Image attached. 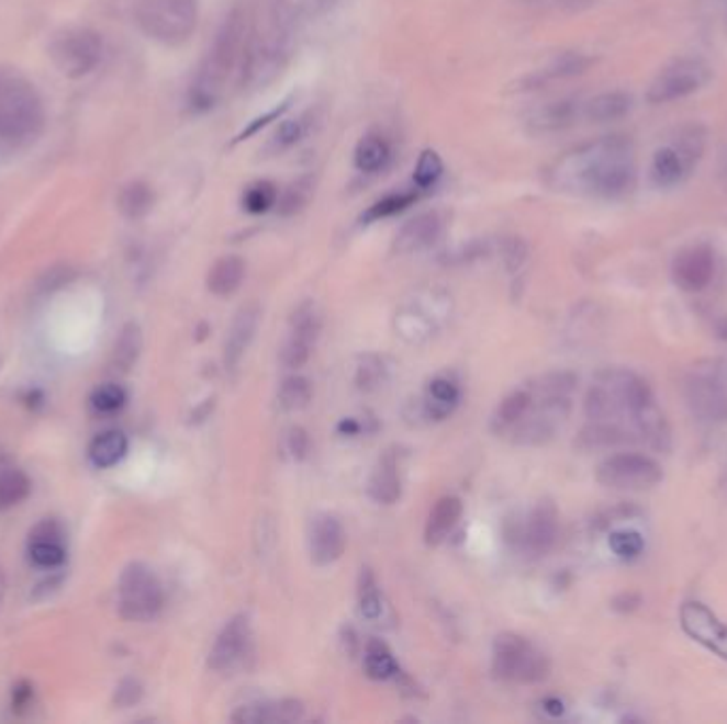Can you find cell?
I'll return each instance as SVG.
<instances>
[{
  "mask_svg": "<svg viewBox=\"0 0 727 724\" xmlns=\"http://www.w3.org/2000/svg\"><path fill=\"white\" fill-rule=\"evenodd\" d=\"M245 279V262L238 256H226L213 263L206 285L209 292L215 296H231Z\"/></svg>",
  "mask_w": 727,
  "mask_h": 724,
  "instance_id": "4316f807",
  "label": "cell"
},
{
  "mask_svg": "<svg viewBox=\"0 0 727 724\" xmlns=\"http://www.w3.org/2000/svg\"><path fill=\"white\" fill-rule=\"evenodd\" d=\"M443 170L445 168H443L440 156L436 151H432V149H426L420 156V160H417L413 179H415V183H417L420 190H428L432 185H436V181L443 177Z\"/></svg>",
  "mask_w": 727,
  "mask_h": 724,
  "instance_id": "ee69618b",
  "label": "cell"
},
{
  "mask_svg": "<svg viewBox=\"0 0 727 724\" xmlns=\"http://www.w3.org/2000/svg\"><path fill=\"white\" fill-rule=\"evenodd\" d=\"M311 196H313V181L309 177L298 179L283 192V196L279 200L281 215H297L309 204Z\"/></svg>",
  "mask_w": 727,
  "mask_h": 724,
  "instance_id": "7bdbcfd3",
  "label": "cell"
},
{
  "mask_svg": "<svg viewBox=\"0 0 727 724\" xmlns=\"http://www.w3.org/2000/svg\"><path fill=\"white\" fill-rule=\"evenodd\" d=\"M634 106V100L629 97L628 92H622V90H613V92H602L597 94L594 99L583 102V117L588 122H594V124H606V122H617V120H624L631 111Z\"/></svg>",
  "mask_w": 727,
  "mask_h": 724,
  "instance_id": "cb8c5ba5",
  "label": "cell"
},
{
  "mask_svg": "<svg viewBox=\"0 0 727 724\" xmlns=\"http://www.w3.org/2000/svg\"><path fill=\"white\" fill-rule=\"evenodd\" d=\"M347 535L334 517H320L311 531V559L317 565H331L345 553Z\"/></svg>",
  "mask_w": 727,
  "mask_h": 724,
  "instance_id": "d6986e66",
  "label": "cell"
},
{
  "mask_svg": "<svg viewBox=\"0 0 727 724\" xmlns=\"http://www.w3.org/2000/svg\"><path fill=\"white\" fill-rule=\"evenodd\" d=\"M154 192L147 183L133 181L120 190L118 196V208L126 219H141L145 217L154 206Z\"/></svg>",
  "mask_w": 727,
  "mask_h": 724,
  "instance_id": "d6a6232c",
  "label": "cell"
},
{
  "mask_svg": "<svg viewBox=\"0 0 727 724\" xmlns=\"http://www.w3.org/2000/svg\"><path fill=\"white\" fill-rule=\"evenodd\" d=\"M136 20L154 41L181 45L197 31L199 0H138Z\"/></svg>",
  "mask_w": 727,
  "mask_h": 724,
  "instance_id": "8992f818",
  "label": "cell"
},
{
  "mask_svg": "<svg viewBox=\"0 0 727 724\" xmlns=\"http://www.w3.org/2000/svg\"><path fill=\"white\" fill-rule=\"evenodd\" d=\"M4 595V576H2V567H0V599Z\"/></svg>",
  "mask_w": 727,
  "mask_h": 724,
  "instance_id": "6f0895ef",
  "label": "cell"
},
{
  "mask_svg": "<svg viewBox=\"0 0 727 724\" xmlns=\"http://www.w3.org/2000/svg\"><path fill=\"white\" fill-rule=\"evenodd\" d=\"M249 31H251V20L247 9L236 4L222 22L220 31L215 33V38L209 52L204 54L197 77L190 86L188 104L194 113L211 111L224 97L231 77L236 75V81L241 79Z\"/></svg>",
  "mask_w": 727,
  "mask_h": 724,
  "instance_id": "3957f363",
  "label": "cell"
},
{
  "mask_svg": "<svg viewBox=\"0 0 727 724\" xmlns=\"http://www.w3.org/2000/svg\"><path fill=\"white\" fill-rule=\"evenodd\" d=\"M529 406H532V394L529 392H515L502 399L497 408V423L500 428H513L519 423L524 417H528Z\"/></svg>",
  "mask_w": 727,
  "mask_h": 724,
  "instance_id": "f35d334b",
  "label": "cell"
},
{
  "mask_svg": "<svg viewBox=\"0 0 727 724\" xmlns=\"http://www.w3.org/2000/svg\"><path fill=\"white\" fill-rule=\"evenodd\" d=\"M313 389L306 378L302 376H290L279 387V404L283 410H302L311 401Z\"/></svg>",
  "mask_w": 727,
  "mask_h": 724,
  "instance_id": "74e56055",
  "label": "cell"
},
{
  "mask_svg": "<svg viewBox=\"0 0 727 724\" xmlns=\"http://www.w3.org/2000/svg\"><path fill=\"white\" fill-rule=\"evenodd\" d=\"M462 517V501L458 497H443L436 501L426 525V542L430 546L440 544L458 525Z\"/></svg>",
  "mask_w": 727,
  "mask_h": 724,
  "instance_id": "484cf974",
  "label": "cell"
},
{
  "mask_svg": "<svg viewBox=\"0 0 727 724\" xmlns=\"http://www.w3.org/2000/svg\"><path fill=\"white\" fill-rule=\"evenodd\" d=\"M592 66V60L583 54H574V52H566L560 54L551 65L547 66L545 70H540L534 77V83H547V81H558V79H570L577 75H583L588 68Z\"/></svg>",
  "mask_w": 727,
  "mask_h": 724,
  "instance_id": "e575fe53",
  "label": "cell"
},
{
  "mask_svg": "<svg viewBox=\"0 0 727 724\" xmlns=\"http://www.w3.org/2000/svg\"><path fill=\"white\" fill-rule=\"evenodd\" d=\"M708 132L702 124H687L676 132L674 140L660 147L649 166V179L660 190H672L683 185L700 165L706 151Z\"/></svg>",
  "mask_w": 727,
  "mask_h": 724,
  "instance_id": "5b68a950",
  "label": "cell"
},
{
  "mask_svg": "<svg viewBox=\"0 0 727 724\" xmlns=\"http://www.w3.org/2000/svg\"><path fill=\"white\" fill-rule=\"evenodd\" d=\"M302 0H266L265 13L251 22L241 88H265L286 68L297 38Z\"/></svg>",
  "mask_w": 727,
  "mask_h": 724,
  "instance_id": "7a4b0ae2",
  "label": "cell"
},
{
  "mask_svg": "<svg viewBox=\"0 0 727 724\" xmlns=\"http://www.w3.org/2000/svg\"><path fill=\"white\" fill-rule=\"evenodd\" d=\"M75 276V272L68 268V265H58V268H52L41 281H38V290L43 294H52L60 287L68 285V281Z\"/></svg>",
  "mask_w": 727,
  "mask_h": 724,
  "instance_id": "681fc988",
  "label": "cell"
},
{
  "mask_svg": "<svg viewBox=\"0 0 727 724\" xmlns=\"http://www.w3.org/2000/svg\"><path fill=\"white\" fill-rule=\"evenodd\" d=\"M715 276V253L708 245H692L672 262V279L687 294L704 292Z\"/></svg>",
  "mask_w": 727,
  "mask_h": 724,
  "instance_id": "5bb4252c",
  "label": "cell"
},
{
  "mask_svg": "<svg viewBox=\"0 0 727 724\" xmlns=\"http://www.w3.org/2000/svg\"><path fill=\"white\" fill-rule=\"evenodd\" d=\"M608 546L619 559H636L645 551V538L636 529H617L611 533Z\"/></svg>",
  "mask_w": 727,
  "mask_h": 724,
  "instance_id": "ab89813d",
  "label": "cell"
},
{
  "mask_svg": "<svg viewBox=\"0 0 727 724\" xmlns=\"http://www.w3.org/2000/svg\"><path fill=\"white\" fill-rule=\"evenodd\" d=\"M458 399H460V389L456 383H451L449 378H436L432 381L428 389L426 410L432 419L440 421L451 415V410L458 406Z\"/></svg>",
  "mask_w": 727,
  "mask_h": 724,
  "instance_id": "836d02e7",
  "label": "cell"
},
{
  "mask_svg": "<svg viewBox=\"0 0 727 724\" xmlns=\"http://www.w3.org/2000/svg\"><path fill=\"white\" fill-rule=\"evenodd\" d=\"M368 494L379 504H394L400 497V476L396 460L392 455H385L372 472L368 480Z\"/></svg>",
  "mask_w": 727,
  "mask_h": 724,
  "instance_id": "f546056e",
  "label": "cell"
},
{
  "mask_svg": "<svg viewBox=\"0 0 727 724\" xmlns=\"http://www.w3.org/2000/svg\"><path fill=\"white\" fill-rule=\"evenodd\" d=\"M286 444H288V453L297 461L304 460L309 455V449H311V440H309L306 431L302 428L290 429L288 438H286Z\"/></svg>",
  "mask_w": 727,
  "mask_h": 724,
  "instance_id": "f907efd6",
  "label": "cell"
},
{
  "mask_svg": "<svg viewBox=\"0 0 727 724\" xmlns=\"http://www.w3.org/2000/svg\"><path fill=\"white\" fill-rule=\"evenodd\" d=\"M260 324V308L256 304H247L243 306L232 321L231 329H228V338H226V347H224V358H226V365L234 367L243 360L247 347L251 344L256 329Z\"/></svg>",
  "mask_w": 727,
  "mask_h": 724,
  "instance_id": "44dd1931",
  "label": "cell"
},
{
  "mask_svg": "<svg viewBox=\"0 0 727 724\" xmlns=\"http://www.w3.org/2000/svg\"><path fill=\"white\" fill-rule=\"evenodd\" d=\"M502 260H504V263H506V268L511 270V272H515V270H519L524 263H526V260H528V245L522 240V238H506L504 242H502Z\"/></svg>",
  "mask_w": 727,
  "mask_h": 724,
  "instance_id": "7dc6e473",
  "label": "cell"
},
{
  "mask_svg": "<svg viewBox=\"0 0 727 724\" xmlns=\"http://www.w3.org/2000/svg\"><path fill=\"white\" fill-rule=\"evenodd\" d=\"M304 708L300 701L294 699H283L277 703H262V705H247L241 708L232 721L245 724H286L297 723L302 719Z\"/></svg>",
  "mask_w": 727,
  "mask_h": 724,
  "instance_id": "603a6c76",
  "label": "cell"
},
{
  "mask_svg": "<svg viewBox=\"0 0 727 724\" xmlns=\"http://www.w3.org/2000/svg\"><path fill=\"white\" fill-rule=\"evenodd\" d=\"M31 489L33 485L26 472L0 453V512L20 506Z\"/></svg>",
  "mask_w": 727,
  "mask_h": 724,
  "instance_id": "d4e9b609",
  "label": "cell"
},
{
  "mask_svg": "<svg viewBox=\"0 0 727 724\" xmlns=\"http://www.w3.org/2000/svg\"><path fill=\"white\" fill-rule=\"evenodd\" d=\"M124 404H126V392L120 385H113V383L100 385L99 389L92 394L94 410L104 412V415L118 412Z\"/></svg>",
  "mask_w": 727,
  "mask_h": 724,
  "instance_id": "bcb514c9",
  "label": "cell"
},
{
  "mask_svg": "<svg viewBox=\"0 0 727 724\" xmlns=\"http://www.w3.org/2000/svg\"><path fill=\"white\" fill-rule=\"evenodd\" d=\"M583 104H579L577 100L562 99L553 100L543 104L540 109H536L529 117V128L538 134H549V132H560L570 128L579 117H583L581 113Z\"/></svg>",
  "mask_w": 727,
  "mask_h": 724,
  "instance_id": "7402d4cb",
  "label": "cell"
},
{
  "mask_svg": "<svg viewBox=\"0 0 727 724\" xmlns=\"http://www.w3.org/2000/svg\"><path fill=\"white\" fill-rule=\"evenodd\" d=\"M685 401L697 421L719 426L727 421V389L715 372L697 370L685 378Z\"/></svg>",
  "mask_w": 727,
  "mask_h": 724,
  "instance_id": "7c38bea8",
  "label": "cell"
},
{
  "mask_svg": "<svg viewBox=\"0 0 727 724\" xmlns=\"http://www.w3.org/2000/svg\"><path fill=\"white\" fill-rule=\"evenodd\" d=\"M33 699V687L31 685H26V682H22V685H18L15 689H13V710H24L26 705H29V701Z\"/></svg>",
  "mask_w": 727,
  "mask_h": 724,
  "instance_id": "db71d44e",
  "label": "cell"
},
{
  "mask_svg": "<svg viewBox=\"0 0 727 724\" xmlns=\"http://www.w3.org/2000/svg\"><path fill=\"white\" fill-rule=\"evenodd\" d=\"M711 66L700 58H676L663 66L647 88V102L668 104L692 97L711 81Z\"/></svg>",
  "mask_w": 727,
  "mask_h": 724,
  "instance_id": "8fae6325",
  "label": "cell"
},
{
  "mask_svg": "<svg viewBox=\"0 0 727 724\" xmlns=\"http://www.w3.org/2000/svg\"><path fill=\"white\" fill-rule=\"evenodd\" d=\"M636 154L628 136H604L588 143L556 165L553 183L574 194L622 200L636 188Z\"/></svg>",
  "mask_w": 727,
  "mask_h": 724,
  "instance_id": "6da1fadb",
  "label": "cell"
},
{
  "mask_svg": "<svg viewBox=\"0 0 727 724\" xmlns=\"http://www.w3.org/2000/svg\"><path fill=\"white\" fill-rule=\"evenodd\" d=\"M165 592L158 576L145 563H131L124 567L118 582L120 616L133 623H147L163 610Z\"/></svg>",
  "mask_w": 727,
  "mask_h": 724,
  "instance_id": "52a82bcc",
  "label": "cell"
},
{
  "mask_svg": "<svg viewBox=\"0 0 727 724\" xmlns=\"http://www.w3.org/2000/svg\"><path fill=\"white\" fill-rule=\"evenodd\" d=\"M631 440V433L615 421H592L579 433V446L583 449H608L617 444H626Z\"/></svg>",
  "mask_w": 727,
  "mask_h": 724,
  "instance_id": "4dcf8cb0",
  "label": "cell"
},
{
  "mask_svg": "<svg viewBox=\"0 0 727 724\" xmlns=\"http://www.w3.org/2000/svg\"><path fill=\"white\" fill-rule=\"evenodd\" d=\"M595 480L615 491H647L663 480L660 463L642 453H617L595 467Z\"/></svg>",
  "mask_w": 727,
  "mask_h": 724,
  "instance_id": "9c48e42d",
  "label": "cell"
},
{
  "mask_svg": "<svg viewBox=\"0 0 727 724\" xmlns=\"http://www.w3.org/2000/svg\"><path fill=\"white\" fill-rule=\"evenodd\" d=\"M65 538H67L65 527L54 519H45L38 525H34L29 535V555L34 565L45 569L60 567L67 559Z\"/></svg>",
  "mask_w": 727,
  "mask_h": 724,
  "instance_id": "2e32d148",
  "label": "cell"
},
{
  "mask_svg": "<svg viewBox=\"0 0 727 724\" xmlns=\"http://www.w3.org/2000/svg\"><path fill=\"white\" fill-rule=\"evenodd\" d=\"M288 109H290V102H283L281 106H277V109H272L270 113H266L265 117H258V120H254V122H251V124H249L245 131L241 132V134L236 136V143H238V140H245V138H249V136H254L256 132L262 131V128L268 126L270 122L279 120V117H281L286 111H288Z\"/></svg>",
  "mask_w": 727,
  "mask_h": 724,
  "instance_id": "816d5d0a",
  "label": "cell"
},
{
  "mask_svg": "<svg viewBox=\"0 0 727 724\" xmlns=\"http://www.w3.org/2000/svg\"><path fill=\"white\" fill-rule=\"evenodd\" d=\"M279 200V190L270 181H256L243 194V208L251 215H265Z\"/></svg>",
  "mask_w": 727,
  "mask_h": 724,
  "instance_id": "8d00e7d4",
  "label": "cell"
},
{
  "mask_svg": "<svg viewBox=\"0 0 727 724\" xmlns=\"http://www.w3.org/2000/svg\"><path fill=\"white\" fill-rule=\"evenodd\" d=\"M320 333V317L313 304H302L292 317V331L281 351V362L286 367H302L309 362L311 347Z\"/></svg>",
  "mask_w": 727,
  "mask_h": 724,
  "instance_id": "9a60e30c",
  "label": "cell"
},
{
  "mask_svg": "<svg viewBox=\"0 0 727 724\" xmlns=\"http://www.w3.org/2000/svg\"><path fill=\"white\" fill-rule=\"evenodd\" d=\"M309 2H311L313 11H315L317 15L328 13V11H332V9L338 4V0H309Z\"/></svg>",
  "mask_w": 727,
  "mask_h": 724,
  "instance_id": "11a10c76",
  "label": "cell"
},
{
  "mask_svg": "<svg viewBox=\"0 0 727 724\" xmlns=\"http://www.w3.org/2000/svg\"><path fill=\"white\" fill-rule=\"evenodd\" d=\"M358 599H360V612H362L363 619L377 621L381 616V608H383L381 606V592H379V585H377L370 569H362Z\"/></svg>",
  "mask_w": 727,
  "mask_h": 724,
  "instance_id": "60d3db41",
  "label": "cell"
},
{
  "mask_svg": "<svg viewBox=\"0 0 727 724\" xmlns=\"http://www.w3.org/2000/svg\"><path fill=\"white\" fill-rule=\"evenodd\" d=\"M494 674L508 682L536 685L549 676V658L526 637L504 633L494 646Z\"/></svg>",
  "mask_w": 727,
  "mask_h": 724,
  "instance_id": "ba28073f",
  "label": "cell"
},
{
  "mask_svg": "<svg viewBox=\"0 0 727 724\" xmlns=\"http://www.w3.org/2000/svg\"><path fill=\"white\" fill-rule=\"evenodd\" d=\"M143 697V687L138 680L134 678H126L118 685L115 694H113V703L118 708H133L134 703H138Z\"/></svg>",
  "mask_w": 727,
  "mask_h": 724,
  "instance_id": "c3c4849f",
  "label": "cell"
},
{
  "mask_svg": "<svg viewBox=\"0 0 727 724\" xmlns=\"http://www.w3.org/2000/svg\"><path fill=\"white\" fill-rule=\"evenodd\" d=\"M126 451H128V440L122 431L118 429H111V431H102L99 433L92 444H90V461L97 465V467H113L115 463L126 457Z\"/></svg>",
  "mask_w": 727,
  "mask_h": 724,
  "instance_id": "f1b7e54d",
  "label": "cell"
},
{
  "mask_svg": "<svg viewBox=\"0 0 727 724\" xmlns=\"http://www.w3.org/2000/svg\"><path fill=\"white\" fill-rule=\"evenodd\" d=\"M558 2H560V7H563V9H568V11H574V9H581V7L590 4L592 0H558Z\"/></svg>",
  "mask_w": 727,
  "mask_h": 724,
  "instance_id": "9f6ffc18",
  "label": "cell"
},
{
  "mask_svg": "<svg viewBox=\"0 0 727 724\" xmlns=\"http://www.w3.org/2000/svg\"><path fill=\"white\" fill-rule=\"evenodd\" d=\"M390 156H392L390 145L381 134H366L356 147L354 162H356V168L360 172L374 174V172H381L388 166Z\"/></svg>",
  "mask_w": 727,
  "mask_h": 724,
  "instance_id": "83f0119b",
  "label": "cell"
},
{
  "mask_svg": "<svg viewBox=\"0 0 727 724\" xmlns=\"http://www.w3.org/2000/svg\"><path fill=\"white\" fill-rule=\"evenodd\" d=\"M45 128V109L33 83L0 66V158L22 154Z\"/></svg>",
  "mask_w": 727,
  "mask_h": 724,
  "instance_id": "277c9868",
  "label": "cell"
},
{
  "mask_svg": "<svg viewBox=\"0 0 727 724\" xmlns=\"http://www.w3.org/2000/svg\"><path fill=\"white\" fill-rule=\"evenodd\" d=\"M681 629L711 653L727 660V625H724L704 603L687 601L679 612Z\"/></svg>",
  "mask_w": 727,
  "mask_h": 724,
  "instance_id": "4fadbf2b",
  "label": "cell"
},
{
  "mask_svg": "<svg viewBox=\"0 0 727 724\" xmlns=\"http://www.w3.org/2000/svg\"><path fill=\"white\" fill-rule=\"evenodd\" d=\"M141 351H143V331L136 324L124 326L113 347V358H111L113 370L118 372L133 370L134 363L138 362Z\"/></svg>",
  "mask_w": 727,
  "mask_h": 724,
  "instance_id": "1f68e13d",
  "label": "cell"
},
{
  "mask_svg": "<svg viewBox=\"0 0 727 724\" xmlns=\"http://www.w3.org/2000/svg\"><path fill=\"white\" fill-rule=\"evenodd\" d=\"M560 521L553 501H540L529 514L528 525L524 529V540L534 555H547L558 540Z\"/></svg>",
  "mask_w": 727,
  "mask_h": 724,
  "instance_id": "e0dca14e",
  "label": "cell"
},
{
  "mask_svg": "<svg viewBox=\"0 0 727 724\" xmlns=\"http://www.w3.org/2000/svg\"><path fill=\"white\" fill-rule=\"evenodd\" d=\"M247 642H249V623H247V619L245 616L232 619L231 623L224 626V631L220 633L215 646L211 648L209 667L215 669V671L228 669L245 653Z\"/></svg>",
  "mask_w": 727,
  "mask_h": 724,
  "instance_id": "ac0fdd59",
  "label": "cell"
},
{
  "mask_svg": "<svg viewBox=\"0 0 727 724\" xmlns=\"http://www.w3.org/2000/svg\"><path fill=\"white\" fill-rule=\"evenodd\" d=\"M443 231V222L436 213H424L411 219L402 230L398 231L394 240V251L400 256L417 253L432 247Z\"/></svg>",
  "mask_w": 727,
  "mask_h": 724,
  "instance_id": "ffe728a7",
  "label": "cell"
},
{
  "mask_svg": "<svg viewBox=\"0 0 727 724\" xmlns=\"http://www.w3.org/2000/svg\"><path fill=\"white\" fill-rule=\"evenodd\" d=\"M366 676L372 680H388L398 671L396 660L383 646H370L363 657Z\"/></svg>",
  "mask_w": 727,
  "mask_h": 724,
  "instance_id": "b9f144b4",
  "label": "cell"
},
{
  "mask_svg": "<svg viewBox=\"0 0 727 724\" xmlns=\"http://www.w3.org/2000/svg\"><path fill=\"white\" fill-rule=\"evenodd\" d=\"M306 134V126H304V120H286L281 122V126L277 128V132L272 134V140H270V149L275 151H288L292 149L294 145H298L302 140V136Z\"/></svg>",
  "mask_w": 727,
  "mask_h": 724,
  "instance_id": "f6af8a7d",
  "label": "cell"
},
{
  "mask_svg": "<svg viewBox=\"0 0 727 724\" xmlns=\"http://www.w3.org/2000/svg\"><path fill=\"white\" fill-rule=\"evenodd\" d=\"M49 58L68 79H81L99 66L102 38L90 29H67L52 38Z\"/></svg>",
  "mask_w": 727,
  "mask_h": 724,
  "instance_id": "30bf717a",
  "label": "cell"
},
{
  "mask_svg": "<svg viewBox=\"0 0 727 724\" xmlns=\"http://www.w3.org/2000/svg\"><path fill=\"white\" fill-rule=\"evenodd\" d=\"M417 194L413 192H400V194H390V196L377 200L366 213H363L362 222L372 224V222H381L388 217H394L398 213L411 208L417 202Z\"/></svg>",
  "mask_w": 727,
  "mask_h": 724,
  "instance_id": "d590c367",
  "label": "cell"
},
{
  "mask_svg": "<svg viewBox=\"0 0 727 724\" xmlns=\"http://www.w3.org/2000/svg\"><path fill=\"white\" fill-rule=\"evenodd\" d=\"M640 606H642V597H640L638 592H619V595L613 599V610L619 612V614H631V612H636Z\"/></svg>",
  "mask_w": 727,
  "mask_h": 724,
  "instance_id": "f5cc1de1",
  "label": "cell"
}]
</instances>
